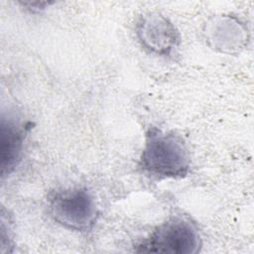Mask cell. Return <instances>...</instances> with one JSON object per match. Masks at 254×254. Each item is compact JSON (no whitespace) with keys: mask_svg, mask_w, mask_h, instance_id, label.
Masks as SVG:
<instances>
[{"mask_svg":"<svg viewBox=\"0 0 254 254\" xmlns=\"http://www.w3.org/2000/svg\"><path fill=\"white\" fill-rule=\"evenodd\" d=\"M139 167L144 173L159 179H183L188 176L190 167L187 144L175 133L150 128L146 133Z\"/></svg>","mask_w":254,"mask_h":254,"instance_id":"cell-1","label":"cell"},{"mask_svg":"<svg viewBox=\"0 0 254 254\" xmlns=\"http://www.w3.org/2000/svg\"><path fill=\"white\" fill-rule=\"evenodd\" d=\"M48 209L53 219L63 227L86 232L95 225L99 211L92 193L85 188H64L48 195Z\"/></svg>","mask_w":254,"mask_h":254,"instance_id":"cell-2","label":"cell"},{"mask_svg":"<svg viewBox=\"0 0 254 254\" xmlns=\"http://www.w3.org/2000/svg\"><path fill=\"white\" fill-rule=\"evenodd\" d=\"M200 247L201 238L194 223L183 216H173L139 243L135 252L194 254Z\"/></svg>","mask_w":254,"mask_h":254,"instance_id":"cell-3","label":"cell"},{"mask_svg":"<svg viewBox=\"0 0 254 254\" xmlns=\"http://www.w3.org/2000/svg\"><path fill=\"white\" fill-rule=\"evenodd\" d=\"M135 32L141 46L158 56H170L181 43V35L176 26L156 12L143 14L136 22Z\"/></svg>","mask_w":254,"mask_h":254,"instance_id":"cell-4","label":"cell"},{"mask_svg":"<svg viewBox=\"0 0 254 254\" xmlns=\"http://www.w3.org/2000/svg\"><path fill=\"white\" fill-rule=\"evenodd\" d=\"M245 27L235 18L221 16L211 19L204 30L208 44L220 52L231 53L242 47L246 36Z\"/></svg>","mask_w":254,"mask_h":254,"instance_id":"cell-5","label":"cell"},{"mask_svg":"<svg viewBox=\"0 0 254 254\" xmlns=\"http://www.w3.org/2000/svg\"><path fill=\"white\" fill-rule=\"evenodd\" d=\"M26 131L12 119H1V175L11 174L18 166Z\"/></svg>","mask_w":254,"mask_h":254,"instance_id":"cell-6","label":"cell"}]
</instances>
